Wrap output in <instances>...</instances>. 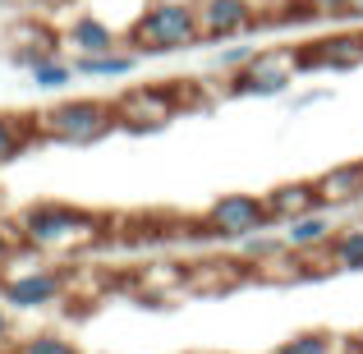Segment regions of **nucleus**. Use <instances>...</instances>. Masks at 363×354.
Returning a JSON list of instances; mask_svg holds the SVG:
<instances>
[{
	"instance_id": "nucleus-8",
	"label": "nucleus",
	"mask_w": 363,
	"mask_h": 354,
	"mask_svg": "<svg viewBox=\"0 0 363 354\" xmlns=\"http://www.w3.org/2000/svg\"><path fill=\"white\" fill-rule=\"evenodd\" d=\"M203 42H240L248 33H262V9L253 0H194Z\"/></svg>"
},
{
	"instance_id": "nucleus-24",
	"label": "nucleus",
	"mask_w": 363,
	"mask_h": 354,
	"mask_svg": "<svg viewBox=\"0 0 363 354\" xmlns=\"http://www.w3.org/2000/svg\"><path fill=\"white\" fill-rule=\"evenodd\" d=\"M14 345H18V336H14V309L0 299V354H9Z\"/></svg>"
},
{
	"instance_id": "nucleus-1",
	"label": "nucleus",
	"mask_w": 363,
	"mask_h": 354,
	"mask_svg": "<svg viewBox=\"0 0 363 354\" xmlns=\"http://www.w3.org/2000/svg\"><path fill=\"white\" fill-rule=\"evenodd\" d=\"M18 239L37 253H83V248L106 239V221L88 207H69V203H33L18 212Z\"/></svg>"
},
{
	"instance_id": "nucleus-10",
	"label": "nucleus",
	"mask_w": 363,
	"mask_h": 354,
	"mask_svg": "<svg viewBox=\"0 0 363 354\" xmlns=\"http://www.w3.org/2000/svg\"><path fill=\"white\" fill-rule=\"evenodd\" d=\"M60 42L69 46L74 55H101V51H120L124 33H120L116 23H106L101 14H92V9H79V14L65 23Z\"/></svg>"
},
{
	"instance_id": "nucleus-13",
	"label": "nucleus",
	"mask_w": 363,
	"mask_h": 354,
	"mask_svg": "<svg viewBox=\"0 0 363 354\" xmlns=\"http://www.w3.org/2000/svg\"><path fill=\"white\" fill-rule=\"evenodd\" d=\"M262 198H267V216H272V221H281V226L322 207L318 184H313V179H290V184H276L272 194H262Z\"/></svg>"
},
{
	"instance_id": "nucleus-22",
	"label": "nucleus",
	"mask_w": 363,
	"mask_h": 354,
	"mask_svg": "<svg viewBox=\"0 0 363 354\" xmlns=\"http://www.w3.org/2000/svg\"><path fill=\"white\" fill-rule=\"evenodd\" d=\"M9 354H83L74 341L55 336V331H33V336H18V345Z\"/></svg>"
},
{
	"instance_id": "nucleus-19",
	"label": "nucleus",
	"mask_w": 363,
	"mask_h": 354,
	"mask_svg": "<svg viewBox=\"0 0 363 354\" xmlns=\"http://www.w3.org/2000/svg\"><path fill=\"white\" fill-rule=\"evenodd\" d=\"M133 285L161 299V294H170V290H179V285H189V262H147L138 276H133Z\"/></svg>"
},
{
	"instance_id": "nucleus-27",
	"label": "nucleus",
	"mask_w": 363,
	"mask_h": 354,
	"mask_svg": "<svg viewBox=\"0 0 363 354\" xmlns=\"http://www.w3.org/2000/svg\"><path fill=\"white\" fill-rule=\"evenodd\" d=\"M331 92L327 88H313V92H303V97H294V116H299V111H308V106H318V101H327Z\"/></svg>"
},
{
	"instance_id": "nucleus-16",
	"label": "nucleus",
	"mask_w": 363,
	"mask_h": 354,
	"mask_svg": "<svg viewBox=\"0 0 363 354\" xmlns=\"http://www.w3.org/2000/svg\"><path fill=\"white\" fill-rule=\"evenodd\" d=\"M272 354H354V341L336 336V331H299V336L281 341Z\"/></svg>"
},
{
	"instance_id": "nucleus-11",
	"label": "nucleus",
	"mask_w": 363,
	"mask_h": 354,
	"mask_svg": "<svg viewBox=\"0 0 363 354\" xmlns=\"http://www.w3.org/2000/svg\"><path fill=\"white\" fill-rule=\"evenodd\" d=\"M313 184H318V198H322L327 212H350V207L363 203V170H359V161L322 170Z\"/></svg>"
},
{
	"instance_id": "nucleus-23",
	"label": "nucleus",
	"mask_w": 363,
	"mask_h": 354,
	"mask_svg": "<svg viewBox=\"0 0 363 354\" xmlns=\"http://www.w3.org/2000/svg\"><path fill=\"white\" fill-rule=\"evenodd\" d=\"M257 55V46H248V42H225L221 51H216V60H212V70H221V74H235V70H244L248 60Z\"/></svg>"
},
{
	"instance_id": "nucleus-6",
	"label": "nucleus",
	"mask_w": 363,
	"mask_h": 354,
	"mask_svg": "<svg viewBox=\"0 0 363 354\" xmlns=\"http://www.w3.org/2000/svg\"><path fill=\"white\" fill-rule=\"evenodd\" d=\"M116 124L129 133H157L179 116V92L175 83H138V88L120 92L116 101Z\"/></svg>"
},
{
	"instance_id": "nucleus-21",
	"label": "nucleus",
	"mask_w": 363,
	"mask_h": 354,
	"mask_svg": "<svg viewBox=\"0 0 363 354\" xmlns=\"http://www.w3.org/2000/svg\"><path fill=\"white\" fill-rule=\"evenodd\" d=\"M276 253H285V239H281V235H272V231H257V235L240 239V262H248V267L272 262Z\"/></svg>"
},
{
	"instance_id": "nucleus-18",
	"label": "nucleus",
	"mask_w": 363,
	"mask_h": 354,
	"mask_svg": "<svg viewBox=\"0 0 363 354\" xmlns=\"http://www.w3.org/2000/svg\"><path fill=\"white\" fill-rule=\"evenodd\" d=\"M244 267L235 258H212V262H189V285L194 290H216V285H235L244 281Z\"/></svg>"
},
{
	"instance_id": "nucleus-9",
	"label": "nucleus",
	"mask_w": 363,
	"mask_h": 354,
	"mask_svg": "<svg viewBox=\"0 0 363 354\" xmlns=\"http://www.w3.org/2000/svg\"><path fill=\"white\" fill-rule=\"evenodd\" d=\"M294 65L299 74H350L363 65V33H327L318 42L294 46Z\"/></svg>"
},
{
	"instance_id": "nucleus-20",
	"label": "nucleus",
	"mask_w": 363,
	"mask_h": 354,
	"mask_svg": "<svg viewBox=\"0 0 363 354\" xmlns=\"http://www.w3.org/2000/svg\"><path fill=\"white\" fill-rule=\"evenodd\" d=\"M331 262H336V272H363V221L336 226V239H331Z\"/></svg>"
},
{
	"instance_id": "nucleus-3",
	"label": "nucleus",
	"mask_w": 363,
	"mask_h": 354,
	"mask_svg": "<svg viewBox=\"0 0 363 354\" xmlns=\"http://www.w3.org/2000/svg\"><path fill=\"white\" fill-rule=\"evenodd\" d=\"M42 143H65V148H92L106 133H116V106L101 97H65L55 106H46L42 116Z\"/></svg>"
},
{
	"instance_id": "nucleus-12",
	"label": "nucleus",
	"mask_w": 363,
	"mask_h": 354,
	"mask_svg": "<svg viewBox=\"0 0 363 354\" xmlns=\"http://www.w3.org/2000/svg\"><path fill=\"white\" fill-rule=\"evenodd\" d=\"M285 248H294V253H322V248H331V239H336V221H331L327 207H318V212L308 216H294V221H285Z\"/></svg>"
},
{
	"instance_id": "nucleus-32",
	"label": "nucleus",
	"mask_w": 363,
	"mask_h": 354,
	"mask_svg": "<svg viewBox=\"0 0 363 354\" xmlns=\"http://www.w3.org/2000/svg\"><path fill=\"white\" fill-rule=\"evenodd\" d=\"M359 170H363V161H359Z\"/></svg>"
},
{
	"instance_id": "nucleus-4",
	"label": "nucleus",
	"mask_w": 363,
	"mask_h": 354,
	"mask_svg": "<svg viewBox=\"0 0 363 354\" xmlns=\"http://www.w3.org/2000/svg\"><path fill=\"white\" fill-rule=\"evenodd\" d=\"M299 79V65H294V46H267L257 51L244 70L225 74V97H285Z\"/></svg>"
},
{
	"instance_id": "nucleus-30",
	"label": "nucleus",
	"mask_w": 363,
	"mask_h": 354,
	"mask_svg": "<svg viewBox=\"0 0 363 354\" xmlns=\"http://www.w3.org/2000/svg\"><path fill=\"white\" fill-rule=\"evenodd\" d=\"M350 341H354V354H363V331H359V336H350Z\"/></svg>"
},
{
	"instance_id": "nucleus-25",
	"label": "nucleus",
	"mask_w": 363,
	"mask_h": 354,
	"mask_svg": "<svg viewBox=\"0 0 363 354\" xmlns=\"http://www.w3.org/2000/svg\"><path fill=\"white\" fill-rule=\"evenodd\" d=\"M18 248H23V239H18V226H0V267L14 262Z\"/></svg>"
},
{
	"instance_id": "nucleus-5",
	"label": "nucleus",
	"mask_w": 363,
	"mask_h": 354,
	"mask_svg": "<svg viewBox=\"0 0 363 354\" xmlns=\"http://www.w3.org/2000/svg\"><path fill=\"white\" fill-rule=\"evenodd\" d=\"M267 226H272L267 198H257V194H221L203 216H198V226H189V235L194 239H235V244H240V239L267 231Z\"/></svg>"
},
{
	"instance_id": "nucleus-29",
	"label": "nucleus",
	"mask_w": 363,
	"mask_h": 354,
	"mask_svg": "<svg viewBox=\"0 0 363 354\" xmlns=\"http://www.w3.org/2000/svg\"><path fill=\"white\" fill-rule=\"evenodd\" d=\"M28 5H37V9H46V5H60V0H28Z\"/></svg>"
},
{
	"instance_id": "nucleus-2",
	"label": "nucleus",
	"mask_w": 363,
	"mask_h": 354,
	"mask_svg": "<svg viewBox=\"0 0 363 354\" xmlns=\"http://www.w3.org/2000/svg\"><path fill=\"white\" fill-rule=\"evenodd\" d=\"M198 42H203V28H198L194 0H152L138 14V23L124 33V46L138 55H170V51H189Z\"/></svg>"
},
{
	"instance_id": "nucleus-26",
	"label": "nucleus",
	"mask_w": 363,
	"mask_h": 354,
	"mask_svg": "<svg viewBox=\"0 0 363 354\" xmlns=\"http://www.w3.org/2000/svg\"><path fill=\"white\" fill-rule=\"evenodd\" d=\"M303 5H308L313 18H345V5H350V0H303Z\"/></svg>"
},
{
	"instance_id": "nucleus-14",
	"label": "nucleus",
	"mask_w": 363,
	"mask_h": 354,
	"mask_svg": "<svg viewBox=\"0 0 363 354\" xmlns=\"http://www.w3.org/2000/svg\"><path fill=\"white\" fill-rule=\"evenodd\" d=\"M33 143H42V124L37 116H18V111H0V166L18 161Z\"/></svg>"
},
{
	"instance_id": "nucleus-28",
	"label": "nucleus",
	"mask_w": 363,
	"mask_h": 354,
	"mask_svg": "<svg viewBox=\"0 0 363 354\" xmlns=\"http://www.w3.org/2000/svg\"><path fill=\"white\" fill-rule=\"evenodd\" d=\"M345 18H350V23H363V0H350V5H345Z\"/></svg>"
},
{
	"instance_id": "nucleus-15",
	"label": "nucleus",
	"mask_w": 363,
	"mask_h": 354,
	"mask_svg": "<svg viewBox=\"0 0 363 354\" xmlns=\"http://www.w3.org/2000/svg\"><path fill=\"white\" fill-rule=\"evenodd\" d=\"M143 55L120 46V51H101V55H74V74L79 79H129L138 70Z\"/></svg>"
},
{
	"instance_id": "nucleus-7",
	"label": "nucleus",
	"mask_w": 363,
	"mask_h": 354,
	"mask_svg": "<svg viewBox=\"0 0 363 354\" xmlns=\"http://www.w3.org/2000/svg\"><path fill=\"white\" fill-rule=\"evenodd\" d=\"M69 294V272L60 267H18L0 276V299L14 313H42Z\"/></svg>"
},
{
	"instance_id": "nucleus-31",
	"label": "nucleus",
	"mask_w": 363,
	"mask_h": 354,
	"mask_svg": "<svg viewBox=\"0 0 363 354\" xmlns=\"http://www.w3.org/2000/svg\"><path fill=\"white\" fill-rule=\"evenodd\" d=\"M9 5H14V0H0V9H9Z\"/></svg>"
},
{
	"instance_id": "nucleus-17",
	"label": "nucleus",
	"mask_w": 363,
	"mask_h": 354,
	"mask_svg": "<svg viewBox=\"0 0 363 354\" xmlns=\"http://www.w3.org/2000/svg\"><path fill=\"white\" fill-rule=\"evenodd\" d=\"M28 79L42 92H60V88H69L79 74H74V60H65L60 51H51V55H37V60L28 65Z\"/></svg>"
}]
</instances>
